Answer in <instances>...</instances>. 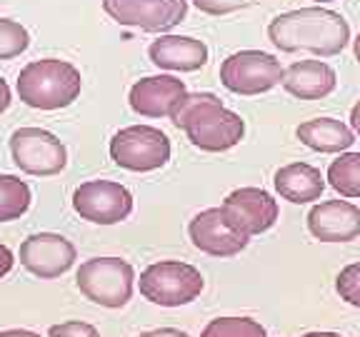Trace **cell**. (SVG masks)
<instances>
[{
    "instance_id": "obj_1",
    "label": "cell",
    "mask_w": 360,
    "mask_h": 337,
    "mask_svg": "<svg viewBox=\"0 0 360 337\" xmlns=\"http://www.w3.org/2000/svg\"><path fill=\"white\" fill-rule=\"evenodd\" d=\"M268 38L285 53L310 51L321 58H330L350 43V25L340 13L313 6L273 18Z\"/></svg>"
},
{
    "instance_id": "obj_2",
    "label": "cell",
    "mask_w": 360,
    "mask_h": 337,
    "mask_svg": "<svg viewBox=\"0 0 360 337\" xmlns=\"http://www.w3.org/2000/svg\"><path fill=\"white\" fill-rule=\"evenodd\" d=\"M170 118L175 128L186 130L193 145L205 152L231 150L245 135L240 115L228 110L213 93H188Z\"/></svg>"
},
{
    "instance_id": "obj_3",
    "label": "cell",
    "mask_w": 360,
    "mask_h": 337,
    "mask_svg": "<svg viewBox=\"0 0 360 337\" xmlns=\"http://www.w3.org/2000/svg\"><path fill=\"white\" fill-rule=\"evenodd\" d=\"M83 78L80 70L68 60L43 58L22 67L18 75V98L35 110H60L80 95Z\"/></svg>"
},
{
    "instance_id": "obj_4",
    "label": "cell",
    "mask_w": 360,
    "mask_h": 337,
    "mask_svg": "<svg viewBox=\"0 0 360 337\" xmlns=\"http://www.w3.org/2000/svg\"><path fill=\"white\" fill-rule=\"evenodd\" d=\"M200 270L180 260H160L141 272V295L163 308L188 305L202 292Z\"/></svg>"
},
{
    "instance_id": "obj_5",
    "label": "cell",
    "mask_w": 360,
    "mask_h": 337,
    "mask_svg": "<svg viewBox=\"0 0 360 337\" xmlns=\"http://www.w3.org/2000/svg\"><path fill=\"white\" fill-rule=\"evenodd\" d=\"M75 282L90 303L123 308L133 298L135 272L133 265L120 258H90L78 267Z\"/></svg>"
},
{
    "instance_id": "obj_6",
    "label": "cell",
    "mask_w": 360,
    "mask_h": 337,
    "mask_svg": "<svg viewBox=\"0 0 360 337\" xmlns=\"http://www.w3.org/2000/svg\"><path fill=\"white\" fill-rule=\"evenodd\" d=\"M110 157L118 168L130 173H150L170 160V140L160 128L130 125L112 135Z\"/></svg>"
},
{
    "instance_id": "obj_7",
    "label": "cell",
    "mask_w": 360,
    "mask_h": 337,
    "mask_svg": "<svg viewBox=\"0 0 360 337\" xmlns=\"http://www.w3.org/2000/svg\"><path fill=\"white\" fill-rule=\"evenodd\" d=\"M285 67L276 55L263 51L233 53L220 65V83L236 95H260L283 83Z\"/></svg>"
},
{
    "instance_id": "obj_8",
    "label": "cell",
    "mask_w": 360,
    "mask_h": 337,
    "mask_svg": "<svg viewBox=\"0 0 360 337\" xmlns=\"http://www.w3.org/2000/svg\"><path fill=\"white\" fill-rule=\"evenodd\" d=\"M11 155L22 173L35 178L58 175L68 165L65 145L43 128H18L11 135Z\"/></svg>"
},
{
    "instance_id": "obj_9",
    "label": "cell",
    "mask_w": 360,
    "mask_h": 337,
    "mask_svg": "<svg viewBox=\"0 0 360 337\" xmlns=\"http://www.w3.org/2000/svg\"><path fill=\"white\" fill-rule=\"evenodd\" d=\"M73 210L88 223L115 225L133 213V195L128 187L112 180H88L75 187Z\"/></svg>"
},
{
    "instance_id": "obj_10",
    "label": "cell",
    "mask_w": 360,
    "mask_h": 337,
    "mask_svg": "<svg viewBox=\"0 0 360 337\" xmlns=\"http://www.w3.org/2000/svg\"><path fill=\"white\" fill-rule=\"evenodd\" d=\"M103 11L125 28L165 33L183 22L188 3L186 0H103Z\"/></svg>"
},
{
    "instance_id": "obj_11",
    "label": "cell",
    "mask_w": 360,
    "mask_h": 337,
    "mask_svg": "<svg viewBox=\"0 0 360 337\" xmlns=\"http://www.w3.org/2000/svg\"><path fill=\"white\" fill-rule=\"evenodd\" d=\"M18 255H20L22 267L40 280H53V277L65 275L78 258L73 242L58 232H35V235L25 237L20 242Z\"/></svg>"
},
{
    "instance_id": "obj_12",
    "label": "cell",
    "mask_w": 360,
    "mask_h": 337,
    "mask_svg": "<svg viewBox=\"0 0 360 337\" xmlns=\"http://www.w3.org/2000/svg\"><path fill=\"white\" fill-rule=\"evenodd\" d=\"M188 235L200 253L213 255V258H233L240 250H245L250 240V235L233 227L223 208H208L198 213L188 225Z\"/></svg>"
},
{
    "instance_id": "obj_13",
    "label": "cell",
    "mask_w": 360,
    "mask_h": 337,
    "mask_svg": "<svg viewBox=\"0 0 360 337\" xmlns=\"http://www.w3.org/2000/svg\"><path fill=\"white\" fill-rule=\"evenodd\" d=\"M220 208L233 227H238L245 235H260L270 230L281 213L276 197L265 192L263 187H238L225 197Z\"/></svg>"
},
{
    "instance_id": "obj_14",
    "label": "cell",
    "mask_w": 360,
    "mask_h": 337,
    "mask_svg": "<svg viewBox=\"0 0 360 337\" xmlns=\"http://www.w3.org/2000/svg\"><path fill=\"white\" fill-rule=\"evenodd\" d=\"M188 95L186 83L173 75H150L130 88L128 103L143 118H170Z\"/></svg>"
},
{
    "instance_id": "obj_15",
    "label": "cell",
    "mask_w": 360,
    "mask_h": 337,
    "mask_svg": "<svg viewBox=\"0 0 360 337\" xmlns=\"http://www.w3.org/2000/svg\"><path fill=\"white\" fill-rule=\"evenodd\" d=\"M308 230L321 242H350L360 235V208L348 200H326L308 215Z\"/></svg>"
},
{
    "instance_id": "obj_16",
    "label": "cell",
    "mask_w": 360,
    "mask_h": 337,
    "mask_svg": "<svg viewBox=\"0 0 360 337\" xmlns=\"http://www.w3.org/2000/svg\"><path fill=\"white\" fill-rule=\"evenodd\" d=\"M153 65L163 70H178V73H193L208 62V45L188 35H160L148 48Z\"/></svg>"
},
{
    "instance_id": "obj_17",
    "label": "cell",
    "mask_w": 360,
    "mask_h": 337,
    "mask_svg": "<svg viewBox=\"0 0 360 337\" xmlns=\"http://www.w3.org/2000/svg\"><path fill=\"white\" fill-rule=\"evenodd\" d=\"M281 85L300 100H321V98L330 95L335 90L338 75L323 60H300L285 67Z\"/></svg>"
},
{
    "instance_id": "obj_18",
    "label": "cell",
    "mask_w": 360,
    "mask_h": 337,
    "mask_svg": "<svg viewBox=\"0 0 360 337\" xmlns=\"http://www.w3.org/2000/svg\"><path fill=\"white\" fill-rule=\"evenodd\" d=\"M273 183H276L278 195L295 202V205L318 200L323 195V190H326V178L321 175V170L308 163L285 165V168H281L276 173Z\"/></svg>"
},
{
    "instance_id": "obj_19",
    "label": "cell",
    "mask_w": 360,
    "mask_h": 337,
    "mask_svg": "<svg viewBox=\"0 0 360 337\" xmlns=\"http://www.w3.org/2000/svg\"><path fill=\"white\" fill-rule=\"evenodd\" d=\"M295 135L305 147L315 152H340L355 143L353 130L335 118H313L298 125Z\"/></svg>"
},
{
    "instance_id": "obj_20",
    "label": "cell",
    "mask_w": 360,
    "mask_h": 337,
    "mask_svg": "<svg viewBox=\"0 0 360 337\" xmlns=\"http://www.w3.org/2000/svg\"><path fill=\"white\" fill-rule=\"evenodd\" d=\"M30 187L15 175H0V223H11L30 208Z\"/></svg>"
},
{
    "instance_id": "obj_21",
    "label": "cell",
    "mask_w": 360,
    "mask_h": 337,
    "mask_svg": "<svg viewBox=\"0 0 360 337\" xmlns=\"http://www.w3.org/2000/svg\"><path fill=\"white\" fill-rule=\"evenodd\" d=\"M328 183L343 197H360V152H345L328 168Z\"/></svg>"
},
{
    "instance_id": "obj_22",
    "label": "cell",
    "mask_w": 360,
    "mask_h": 337,
    "mask_svg": "<svg viewBox=\"0 0 360 337\" xmlns=\"http://www.w3.org/2000/svg\"><path fill=\"white\" fill-rule=\"evenodd\" d=\"M200 337H268V332L250 317H218L208 322Z\"/></svg>"
},
{
    "instance_id": "obj_23",
    "label": "cell",
    "mask_w": 360,
    "mask_h": 337,
    "mask_svg": "<svg viewBox=\"0 0 360 337\" xmlns=\"http://www.w3.org/2000/svg\"><path fill=\"white\" fill-rule=\"evenodd\" d=\"M30 33L18 20L0 18V60H11L28 51Z\"/></svg>"
},
{
    "instance_id": "obj_24",
    "label": "cell",
    "mask_w": 360,
    "mask_h": 337,
    "mask_svg": "<svg viewBox=\"0 0 360 337\" xmlns=\"http://www.w3.org/2000/svg\"><path fill=\"white\" fill-rule=\"evenodd\" d=\"M335 290L340 300H345L353 308H360V263L340 270V275L335 277Z\"/></svg>"
},
{
    "instance_id": "obj_25",
    "label": "cell",
    "mask_w": 360,
    "mask_h": 337,
    "mask_svg": "<svg viewBox=\"0 0 360 337\" xmlns=\"http://www.w3.org/2000/svg\"><path fill=\"white\" fill-rule=\"evenodd\" d=\"M195 8L200 13H208V15H228V13H236L240 8L250 6V0H193Z\"/></svg>"
},
{
    "instance_id": "obj_26",
    "label": "cell",
    "mask_w": 360,
    "mask_h": 337,
    "mask_svg": "<svg viewBox=\"0 0 360 337\" xmlns=\"http://www.w3.org/2000/svg\"><path fill=\"white\" fill-rule=\"evenodd\" d=\"M48 335L51 337H101V332L93 325H88V322L70 320V322H63V325H53L51 330H48Z\"/></svg>"
},
{
    "instance_id": "obj_27",
    "label": "cell",
    "mask_w": 360,
    "mask_h": 337,
    "mask_svg": "<svg viewBox=\"0 0 360 337\" xmlns=\"http://www.w3.org/2000/svg\"><path fill=\"white\" fill-rule=\"evenodd\" d=\"M13 263H15V258H13L11 247L0 245V277H6L8 272L13 270Z\"/></svg>"
},
{
    "instance_id": "obj_28",
    "label": "cell",
    "mask_w": 360,
    "mask_h": 337,
    "mask_svg": "<svg viewBox=\"0 0 360 337\" xmlns=\"http://www.w3.org/2000/svg\"><path fill=\"white\" fill-rule=\"evenodd\" d=\"M138 337H191V335L183 330H175V327H160V330L143 332V335H138Z\"/></svg>"
},
{
    "instance_id": "obj_29",
    "label": "cell",
    "mask_w": 360,
    "mask_h": 337,
    "mask_svg": "<svg viewBox=\"0 0 360 337\" xmlns=\"http://www.w3.org/2000/svg\"><path fill=\"white\" fill-rule=\"evenodd\" d=\"M11 107V88H8V83H6V78L0 75V115Z\"/></svg>"
},
{
    "instance_id": "obj_30",
    "label": "cell",
    "mask_w": 360,
    "mask_h": 337,
    "mask_svg": "<svg viewBox=\"0 0 360 337\" xmlns=\"http://www.w3.org/2000/svg\"><path fill=\"white\" fill-rule=\"evenodd\" d=\"M0 337H40L38 332L33 330H22V327H15V330H3Z\"/></svg>"
},
{
    "instance_id": "obj_31",
    "label": "cell",
    "mask_w": 360,
    "mask_h": 337,
    "mask_svg": "<svg viewBox=\"0 0 360 337\" xmlns=\"http://www.w3.org/2000/svg\"><path fill=\"white\" fill-rule=\"evenodd\" d=\"M350 125H353V130L360 135V100L353 105V110H350Z\"/></svg>"
},
{
    "instance_id": "obj_32",
    "label": "cell",
    "mask_w": 360,
    "mask_h": 337,
    "mask_svg": "<svg viewBox=\"0 0 360 337\" xmlns=\"http://www.w3.org/2000/svg\"><path fill=\"white\" fill-rule=\"evenodd\" d=\"M303 337H343V335H335V332H308Z\"/></svg>"
},
{
    "instance_id": "obj_33",
    "label": "cell",
    "mask_w": 360,
    "mask_h": 337,
    "mask_svg": "<svg viewBox=\"0 0 360 337\" xmlns=\"http://www.w3.org/2000/svg\"><path fill=\"white\" fill-rule=\"evenodd\" d=\"M353 48H355V58H358V62H360V33H358V38L353 40Z\"/></svg>"
},
{
    "instance_id": "obj_34",
    "label": "cell",
    "mask_w": 360,
    "mask_h": 337,
    "mask_svg": "<svg viewBox=\"0 0 360 337\" xmlns=\"http://www.w3.org/2000/svg\"><path fill=\"white\" fill-rule=\"evenodd\" d=\"M318 3H330V0H318Z\"/></svg>"
}]
</instances>
